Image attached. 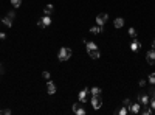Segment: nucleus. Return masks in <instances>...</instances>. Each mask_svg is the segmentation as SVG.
<instances>
[{
    "mask_svg": "<svg viewBox=\"0 0 155 115\" xmlns=\"http://www.w3.org/2000/svg\"><path fill=\"white\" fill-rule=\"evenodd\" d=\"M130 104H132V101H130L129 98H126V100L123 101V106H126V107H127V109H129V107H130Z\"/></svg>",
    "mask_w": 155,
    "mask_h": 115,
    "instance_id": "nucleus-22",
    "label": "nucleus"
},
{
    "mask_svg": "<svg viewBox=\"0 0 155 115\" xmlns=\"http://www.w3.org/2000/svg\"><path fill=\"white\" fill-rule=\"evenodd\" d=\"M90 104L93 106V109H95V111H98L101 107V104H103V98H101V95H92Z\"/></svg>",
    "mask_w": 155,
    "mask_h": 115,
    "instance_id": "nucleus-4",
    "label": "nucleus"
},
{
    "mask_svg": "<svg viewBox=\"0 0 155 115\" xmlns=\"http://www.w3.org/2000/svg\"><path fill=\"white\" fill-rule=\"evenodd\" d=\"M113 26H115V28H123L124 26V19L123 17H116L115 20H113Z\"/></svg>",
    "mask_w": 155,
    "mask_h": 115,
    "instance_id": "nucleus-15",
    "label": "nucleus"
},
{
    "mask_svg": "<svg viewBox=\"0 0 155 115\" xmlns=\"http://www.w3.org/2000/svg\"><path fill=\"white\" fill-rule=\"evenodd\" d=\"M149 106H151V109L155 112V98H151V101H149Z\"/></svg>",
    "mask_w": 155,
    "mask_h": 115,
    "instance_id": "nucleus-24",
    "label": "nucleus"
},
{
    "mask_svg": "<svg viewBox=\"0 0 155 115\" xmlns=\"http://www.w3.org/2000/svg\"><path fill=\"white\" fill-rule=\"evenodd\" d=\"M71 55H73L71 48H68V47H62V48L59 50V53H57V59L60 61V62H65V61H68L71 58Z\"/></svg>",
    "mask_w": 155,
    "mask_h": 115,
    "instance_id": "nucleus-1",
    "label": "nucleus"
},
{
    "mask_svg": "<svg viewBox=\"0 0 155 115\" xmlns=\"http://www.w3.org/2000/svg\"><path fill=\"white\" fill-rule=\"evenodd\" d=\"M2 73H3V65L0 64V76H2Z\"/></svg>",
    "mask_w": 155,
    "mask_h": 115,
    "instance_id": "nucleus-30",
    "label": "nucleus"
},
{
    "mask_svg": "<svg viewBox=\"0 0 155 115\" xmlns=\"http://www.w3.org/2000/svg\"><path fill=\"white\" fill-rule=\"evenodd\" d=\"M73 112H75L76 115H85L87 114V111L82 107V103H76V104H73Z\"/></svg>",
    "mask_w": 155,
    "mask_h": 115,
    "instance_id": "nucleus-9",
    "label": "nucleus"
},
{
    "mask_svg": "<svg viewBox=\"0 0 155 115\" xmlns=\"http://www.w3.org/2000/svg\"><path fill=\"white\" fill-rule=\"evenodd\" d=\"M11 5L14 6V8H19V6L22 5V0H11Z\"/></svg>",
    "mask_w": 155,
    "mask_h": 115,
    "instance_id": "nucleus-21",
    "label": "nucleus"
},
{
    "mask_svg": "<svg viewBox=\"0 0 155 115\" xmlns=\"http://www.w3.org/2000/svg\"><path fill=\"white\" fill-rule=\"evenodd\" d=\"M109 20V14L107 12H101V14L96 16V25H101V26H104V23Z\"/></svg>",
    "mask_w": 155,
    "mask_h": 115,
    "instance_id": "nucleus-6",
    "label": "nucleus"
},
{
    "mask_svg": "<svg viewBox=\"0 0 155 115\" xmlns=\"http://www.w3.org/2000/svg\"><path fill=\"white\" fill-rule=\"evenodd\" d=\"M101 92H103V90H101L99 87H92V89H90L92 95H101Z\"/></svg>",
    "mask_w": 155,
    "mask_h": 115,
    "instance_id": "nucleus-18",
    "label": "nucleus"
},
{
    "mask_svg": "<svg viewBox=\"0 0 155 115\" xmlns=\"http://www.w3.org/2000/svg\"><path fill=\"white\" fill-rule=\"evenodd\" d=\"M84 44H85L87 53H89V51H93V50H96V48H98V45H96L95 42H89V40H85V39H84Z\"/></svg>",
    "mask_w": 155,
    "mask_h": 115,
    "instance_id": "nucleus-12",
    "label": "nucleus"
},
{
    "mask_svg": "<svg viewBox=\"0 0 155 115\" xmlns=\"http://www.w3.org/2000/svg\"><path fill=\"white\" fill-rule=\"evenodd\" d=\"M149 101H151L149 93H141V95H138V103L141 104V107H143V106H149Z\"/></svg>",
    "mask_w": 155,
    "mask_h": 115,
    "instance_id": "nucleus-5",
    "label": "nucleus"
},
{
    "mask_svg": "<svg viewBox=\"0 0 155 115\" xmlns=\"http://www.w3.org/2000/svg\"><path fill=\"white\" fill-rule=\"evenodd\" d=\"M138 48H141V44L138 42L137 37H133V40L130 42V50H132V51H137Z\"/></svg>",
    "mask_w": 155,
    "mask_h": 115,
    "instance_id": "nucleus-14",
    "label": "nucleus"
},
{
    "mask_svg": "<svg viewBox=\"0 0 155 115\" xmlns=\"http://www.w3.org/2000/svg\"><path fill=\"white\" fill-rule=\"evenodd\" d=\"M14 20H16V12H14V11H9L8 14H6V16L2 19V22H3L5 26H11Z\"/></svg>",
    "mask_w": 155,
    "mask_h": 115,
    "instance_id": "nucleus-2",
    "label": "nucleus"
},
{
    "mask_svg": "<svg viewBox=\"0 0 155 115\" xmlns=\"http://www.w3.org/2000/svg\"><path fill=\"white\" fill-rule=\"evenodd\" d=\"M138 86H140V87H144V86H146V79H140V81H138Z\"/></svg>",
    "mask_w": 155,
    "mask_h": 115,
    "instance_id": "nucleus-28",
    "label": "nucleus"
},
{
    "mask_svg": "<svg viewBox=\"0 0 155 115\" xmlns=\"http://www.w3.org/2000/svg\"><path fill=\"white\" fill-rule=\"evenodd\" d=\"M147 81L151 83V86H155V72H154V73H151V75L147 76Z\"/></svg>",
    "mask_w": 155,
    "mask_h": 115,
    "instance_id": "nucleus-20",
    "label": "nucleus"
},
{
    "mask_svg": "<svg viewBox=\"0 0 155 115\" xmlns=\"http://www.w3.org/2000/svg\"><path fill=\"white\" fill-rule=\"evenodd\" d=\"M146 61H147V64H151V65L155 64V48H151L146 53Z\"/></svg>",
    "mask_w": 155,
    "mask_h": 115,
    "instance_id": "nucleus-8",
    "label": "nucleus"
},
{
    "mask_svg": "<svg viewBox=\"0 0 155 115\" xmlns=\"http://www.w3.org/2000/svg\"><path fill=\"white\" fill-rule=\"evenodd\" d=\"M6 39V34L5 33H0V40H5Z\"/></svg>",
    "mask_w": 155,
    "mask_h": 115,
    "instance_id": "nucleus-29",
    "label": "nucleus"
},
{
    "mask_svg": "<svg viewBox=\"0 0 155 115\" xmlns=\"http://www.w3.org/2000/svg\"><path fill=\"white\" fill-rule=\"evenodd\" d=\"M89 56H90L92 59H99V56H101V51H99V48L93 50V51H89Z\"/></svg>",
    "mask_w": 155,
    "mask_h": 115,
    "instance_id": "nucleus-17",
    "label": "nucleus"
},
{
    "mask_svg": "<svg viewBox=\"0 0 155 115\" xmlns=\"http://www.w3.org/2000/svg\"><path fill=\"white\" fill-rule=\"evenodd\" d=\"M103 31H104V26H101V25H95V26H92V28H90L92 34H101Z\"/></svg>",
    "mask_w": 155,
    "mask_h": 115,
    "instance_id": "nucleus-13",
    "label": "nucleus"
},
{
    "mask_svg": "<svg viewBox=\"0 0 155 115\" xmlns=\"http://www.w3.org/2000/svg\"><path fill=\"white\" fill-rule=\"evenodd\" d=\"M152 48H155V39L152 40Z\"/></svg>",
    "mask_w": 155,
    "mask_h": 115,
    "instance_id": "nucleus-31",
    "label": "nucleus"
},
{
    "mask_svg": "<svg viewBox=\"0 0 155 115\" xmlns=\"http://www.w3.org/2000/svg\"><path fill=\"white\" fill-rule=\"evenodd\" d=\"M53 11H55V6H53L51 3H48V5H47L45 8H44V14H47V16H51V14H53Z\"/></svg>",
    "mask_w": 155,
    "mask_h": 115,
    "instance_id": "nucleus-16",
    "label": "nucleus"
},
{
    "mask_svg": "<svg viewBox=\"0 0 155 115\" xmlns=\"http://www.w3.org/2000/svg\"><path fill=\"white\" fill-rule=\"evenodd\" d=\"M51 22H53V19H51V16H47V14H44L42 17L39 19V22H37V25L40 26V28H47V26H50L51 25Z\"/></svg>",
    "mask_w": 155,
    "mask_h": 115,
    "instance_id": "nucleus-3",
    "label": "nucleus"
},
{
    "mask_svg": "<svg viewBox=\"0 0 155 115\" xmlns=\"http://www.w3.org/2000/svg\"><path fill=\"white\" fill-rule=\"evenodd\" d=\"M129 112L130 114H140L141 112V104L140 103H132L129 107Z\"/></svg>",
    "mask_w": 155,
    "mask_h": 115,
    "instance_id": "nucleus-11",
    "label": "nucleus"
},
{
    "mask_svg": "<svg viewBox=\"0 0 155 115\" xmlns=\"http://www.w3.org/2000/svg\"><path fill=\"white\" fill-rule=\"evenodd\" d=\"M149 97H151V98H155V87H154V86L151 87V90H149Z\"/></svg>",
    "mask_w": 155,
    "mask_h": 115,
    "instance_id": "nucleus-25",
    "label": "nucleus"
},
{
    "mask_svg": "<svg viewBox=\"0 0 155 115\" xmlns=\"http://www.w3.org/2000/svg\"><path fill=\"white\" fill-rule=\"evenodd\" d=\"M11 109H0V115H9Z\"/></svg>",
    "mask_w": 155,
    "mask_h": 115,
    "instance_id": "nucleus-23",
    "label": "nucleus"
},
{
    "mask_svg": "<svg viewBox=\"0 0 155 115\" xmlns=\"http://www.w3.org/2000/svg\"><path fill=\"white\" fill-rule=\"evenodd\" d=\"M129 34H130L132 37H137V31H135V28H129Z\"/></svg>",
    "mask_w": 155,
    "mask_h": 115,
    "instance_id": "nucleus-26",
    "label": "nucleus"
},
{
    "mask_svg": "<svg viewBox=\"0 0 155 115\" xmlns=\"http://www.w3.org/2000/svg\"><path fill=\"white\" fill-rule=\"evenodd\" d=\"M47 93H48V95H55L56 93V86H55L53 81H48V83H47Z\"/></svg>",
    "mask_w": 155,
    "mask_h": 115,
    "instance_id": "nucleus-10",
    "label": "nucleus"
},
{
    "mask_svg": "<svg viewBox=\"0 0 155 115\" xmlns=\"http://www.w3.org/2000/svg\"><path fill=\"white\" fill-rule=\"evenodd\" d=\"M0 22H2V17H0Z\"/></svg>",
    "mask_w": 155,
    "mask_h": 115,
    "instance_id": "nucleus-32",
    "label": "nucleus"
},
{
    "mask_svg": "<svg viewBox=\"0 0 155 115\" xmlns=\"http://www.w3.org/2000/svg\"><path fill=\"white\" fill-rule=\"evenodd\" d=\"M42 78H44V79H50V78H51V75H50L48 72H44V73H42Z\"/></svg>",
    "mask_w": 155,
    "mask_h": 115,
    "instance_id": "nucleus-27",
    "label": "nucleus"
},
{
    "mask_svg": "<svg viewBox=\"0 0 155 115\" xmlns=\"http://www.w3.org/2000/svg\"><path fill=\"white\" fill-rule=\"evenodd\" d=\"M116 114H118V115H127V114H129V109H127L126 106H123V107H121V109H119Z\"/></svg>",
    "mask_w": 155,
    "mask_h": 115,
    "instance_id": "nucleus-19",
    "label": "nucleus"
},
{
    "mask_svg": "<svg viewBox=\"0 0 155 115\" xmlns=\"http://www.w3.org/2000/svg\"><path fill=\"white\" fill-rule=\"evenodd\" d=\"M89 93H90V90L87 89V87H84V89L79 92V95H78L79 103H82V104H84V103H87V95H89Z\"/></svg>",
    "mask_w": 155,
    "mask_h": 115,
    "instance_id": "nucleus-7",
    "label": "nucleus"
}]
</instances>
